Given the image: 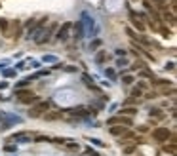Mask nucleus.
<instances>
[{"mask_svg":"<svg viewBox=\"0 0 177 156\" xmlns=\"http://www.w3.org/2000/svg\"><path fill=\"white\" fill-rule=\"evenodd\" d=\"M150 135H153V139H154L156 143L164 145V143H168L169 137H171V129L166 128V126H158V128H154L153 131H150Z\"/></svg>","mask_w":177,"mask_h":156,"instance_id":"1","label":"nucleus"},{"mask_svg":"<svg viewBox=\"0 0 177 156\" xmlns=\"http://www.w3.org/2000/svg\"><path fill=\"white\" fill-rule=\"evenodd\" d=\"M33 139H34L33 131H17V133H12L6 141L8 143H31Z\"/></svg>","mask_w":177,"mask_h":156,"instance_id":"2","label":"nucleus"},{"mask_svg":"<svg viewBox=\"0 0 177 156\" xmlns=\"http://www.w3.org/2000/svg\"><path fill=\"white\" fill-rule=\"evenodd\" d=\"M46 110H49V101H36V105L31 107L27 114H29V118H40Z\"/></svg>","mask_w":177,"mask_h":156,"instance_id":"3","label":"nucleus"},{"mask_svg":"<svg viewBox=\"0 0 177 156\" xmlns=\"http://www.w3.org/2000/svg\"><path fill=\"white\" fill-rule=\"evenodd\" d=\"M107 126H133V120L130 118V116H122V114H118V116H112V118H109L107 120Z\"/></svg>","mask_w":177,"mask_h":156,"instance_id":"4","label":"nucleus"},{"mask_svg":"<svg viewBox=\"0 0 177 156\" xmlns=\"http://www.w3.org/2000/svg\"><path fill=\"white\" fill-rule=\"evenodd\" d=\"M118 143H120V147H124V145H128V143H141V139L135 135L133 131H130V129H126L122 135L118 137Z\"/></svg>","mask_w":177,"mask_h":156,"instance_id":"5","label":"nucleus"},{"mask_svg":"<svg viewBox=\"0 0 177 156\" xmlns=\"http://www.w3.org/2000/svg\"><path fill=\"white\" fill-rule=\"evenodd\" d=\"M70 23L69 21H65V23L57 29V40H61V42H67L69 40V36H70Z\"/></svg>","mask_w":177,"mask_h":156,"instance_id":"6","label":"nucleus"},{"mask_svg":"<svg viewBox=\"0 0 177 156\" xmlns=\"http://www.w3.org/2000/svg\"><path fill=\"white\" fill-rule=\"evenodd\" d=\"M42 116H44V120H48V122H54V120H59V118L63 116V113H61V110H46Z\"/></svg>","mask_w":177,"mask_h":156,"instance_id":"7","label":"nucleus"},{"mask_svg":"<svg viewBox=\"0 0 177 156\" xmlns=\"http://www.w3.org/2000/svg\"><path fill=\"white\" fill-rule=\"evenodd\" d=\"M162 152L168 154V156H175L177 154V145L175 143H164L162 145Z\"/></svg>","mask_w":177,"mask_h":156,"instance_id":"8","label":"nucleus"},{"mask_svg":"<svg viewBox=\"0 0 177 156\" xmlns=\"http://www.w3.org/2000/svg\"><path fill=\"white\" fill-rule=\"evenodd\" d=\"M63 148H65V150H74V152H76V150L80 148V145H78V141H74V139H65Z\"/></svg>","mask_w":177,"mask_h":156,"instance_id":"9","label":"nucleus"},{"mask_svg":"<svg viewBox=\"0 0 177 156\" xmlns=\"http://www.w3.org/2000/svg\"><path fill=\"white\" fill-rule=\"evenodd\" d=\"M153 86L154 88H171L173 82L171 80H164V78H153Z\"/></svg>","mask_w":177,"mask_h":156,"instance_id":"10","label":"nucleus"},{"mask_svg":"<svg viewBox=\"0 0 177 156\" xmlns=\"http://www.w3.org/2000/svg\"><path fill=\"white\" fill-rule=\"evenodd\" d=\"M126 129H128L126 126H111L109 128V133H111V135H114V137H120Z\"/></svg>","mask_w":177,"mask_h":156,"instance_id":"11","label":"nucleus"},{"mask_svg":"<svg viewBox=\"0 0 177 156\" xmlns=\"http://www.w3.org/2000/svg\"><path fill=\"white\" fill-rule=\"evenodd\" d=\"M84 36V25H82V21H76V25H74V38L80 40Z\"/></svg>","mask_w":177,"mask_h":156,"instance_id":"12","label":"nucleus"},{"mask_svg":"<svg viewBox=\"0 0 177 156\" xmlns=\"http://www.w3.org/2000/svg\"><path fill=\"white\" fill-rule=\"evenodd\" d=\"M34 80V76H27V78H23V80H19L17 84H15V90H25V88H27L31 82Z\"/></svg>","mask_w":177,"mask_h":156,"instance_id":"13","label":"nucleus"},{"mask_svg":"<svg viewBox=\"0 0 177 156\" xmlns=\"http://www.w3.org/2000/svg\"><path fill=\"white\" fill-rule=\"evenodd\" d=\"M120 114L122 116H133V114H137V107H122V110H120Z\"/></svg>","mask_w":177,"mask_h":156,"instance_id":"14","label":"nucleus"},{"mask_svg":"<svg viewBox=\"0 0 177 156\" xmlns=\"http://www.w3.org/2000/svg\"><path fill=\"white\" fill-rule=\"evenodd\" d=\"M162 19L166 21V23H169L171 27H175V13L173 12H164L162 13Z\"/></svg>","mask_w":177,"mask_h":156,"instance_id":"15","label":"nucleus"},{"mask_svg":"<svg viewBox=\"0 0 177 156\" xmlns=\"http://www.w3.org/2000/svg\"><path fill=\"white\" fill-rule=\"evenodd\" d=\"M82 78H84V84H86L88 88H91V90H95V92H99V88L95 86V82H93V78H91L90 74H82Z\"/></svg>","mask_w":177,"mask_h":156,"instance_id":"16","label":"nucleus"},{"mask_svg":"<svg viewBox=\"0 0 177 156\" xmlns=\"http://www.w3.org/2000/svg\"><path fill=\"white\" fill-rule=\"evenodd\" d=\"M130 19H132V23H133V25H135V27H137L139 31H145V25H143V23H141V21L137 19V15H135V12H130Z\"/></svg>","mask_w":177,"mask_h":156,"instance_id":"17","label":"nucleus"},{"mask_svg":"<svg viewBox=\"0 0 177 156\" xmlns=\"http://www.w3.org/2000/svg\"><path fill=\"white\" fill-rule=\"evenodd\" d=\"M135 148H137V143H132V145H124L122 152H124V154H133V152H135Z\"/></svg>","mask_w":177,"mask_h":156,"instance_id":"18","label":"nucleus"},{"mask_svg":"<svg viewBox=\"0 0 177 156\" xmlns=\"http://www.w3.org/2000/svg\"><path fill=\"white\" fill-rule=\"evenodd\" d=\"M33 141L34 143H49V141H52V137H48V135H34Z\"/></svg>","mask_w":177,"mask_h":156,"instance_id":"19","label":"nucleus"},{"mask_svg":"<svg viewBox=\"0 0 177 156\" xmlns=\"http://www.w3.org/2000/svg\"><path fill=\"white\" fill-rule=\"evenodd\" d=\"M122 84H124V86H132V84H133V76H132V74H124V76H122Z\"/></svg>","mask_w":177,"mask_h":156,"instance_id":"20","label":"nucleus"},{"mask_svg":"<svg viewBox=\"0 0 177 156\" xmlns=\"http://www.w3.org/2000/svg\"><path fill=\"white\" fill-rule=\"evenodd\" d=\"M132 69L133 71H141V69H145V61H141V59H137L133 65H132Z\"/></svg>","mask_w":177,"mask_h":156,"instance_id":"21","label":"nucleus"},{"mask_svg":"<svg viewBox=\"0 0 177 156\" xmlns=\"http://www.w3.org/2000/svg\"><path fill=\"white\" fill-rule=\"evenodd\" d=\"M101 44H103V42H101L99 38H95L93 42H90V50H91V52H95V50H97V48L101 46Z\"/></svg>","mask_w":177,"mask_h":156,"instance_id":"22","label":"nucleus"},{"mask_svg":"<svg viewBox=\"0 0 177 156\" xmlns=\"http://www.w3.org/2000/svg\"><path fill=\"white\" fill-rule=\"evenodd\" d=\"M0 29H2V33L8 36V19H0Z\"/></svg>","mask_w":177,"mask_h":156,"instance_id":"23","label":"nucleus"},{"mask_svg":"<svg viewBox=\"0 0 177 156\" xmlns=\"http://www.w3.org/2000/svg\"><path fill=\"white\" fill-rule=\"evenodd\" d=\"M105 59H107V53H105V52H99V53L95 55V61H97L99 65H101V63H103Z\"/></svg>","mask_w":177,"mask_h":156,"instance_id":"24","label":"nucleus"},{"mask_svg":"<svg viewBox=\"0 0 177 156\" xmlns=\"http://www.w3.org/2000/svg\"><path fill=\"white\" fill-rule=\"evenodd\" d=\"M105 74H107L111 80H116V71H114V69H105Z\"/></svg>","mask_w":177,"mask_h":156,"instance_id":"25","label":"nucleus"},{"mask_svg":"<svg viewBox=\"0 0 177 156\" xmlns=\"http://www.w3.org/2000/svg\"><path fill=\"white\" fill-rule=\"evenodd\" d=\"M42 61H44V63H55V61H57V57H55V55H44V57H42Z\"/></svg>","mask_w":177,"mask_h":156,"instance_id":"26","label":"nucleus"},{"mask_svg":"<svg viewBox=\"0 0 177 156\" xmlns=\"http://www.w3.org/2000/svg\"><path fill=\"white\" fill-rule=\"evenodd\" d=\"M148 114H150V116H158V118L164 116V114L160 113V108H150V113H148Z\"/></svg>","mask_w":177,"mask_h":156,"instance_id":"27","label":"nucleus"},{"mask_svg":"<svg viewBox=\"0 0 177 156\" xmlns=\"http://www.w3.org/2000/svg\"><path fill=\"white\" fill-rule=\"evenodd\" d=\"M141 95H143L141 90H137V88H133V90H132V97H133V99H137V97H141Z\"/></svg>","mask_w":177,"mask_h":156,"instance_id":"28","label":"nucleus"},{"mask_svg":"<svg viewBox=\"0 0 177 156\" xmlns=\"http://www.w3.org/2000/svg\"><path fill=\"white\" fill-rule=\"evenodd\" d=\"M4 150H6V152H15V150H17V147H15V145H12V143H8V145L4 147Z\"/></svg>","mask_w":177,"mask_h":156,"instance_id":"29","label":"nucleus"},{"mask_svg":"<svg viewBox=\"0 0 177 156\" xmlns=\"http://www.w3.org/2000/svg\"><path fill=\"white\" fill-rule=\"evenodd\" d=\"M116 65L120 67V69H122V67H126V65H128V59H124V57H120V59H116Z\"/></svg>","mask_w":177,"mask_h":156,"instance_id":"30","label":"nucleus"},{"mask_svg":"<svg viewBox=\"0 0 177 156\" xmlns=\"http://www.w3.org/2000/svg\"><path fill=\"white\" fill-rule=\"evenodd\" d=\"M88 141H90V143H93V145H95V147H105V145H103V143H101V141H99V139H95V137H90V139H88Z\"/></svg>","mask_w":177,"mask_h":156,"instance_id":"31","label":"nucleus"},{"mask_svg":"<svg viewBox=\"0 0 177 156\" xmlns=\"http://www.w3.org/2000/svg\"><path fill=\"white\" fill-rule=\"evenodd\" d=\"M160 33H162L164 38H169V36H171V31H169V29H160Z\"/></svg>","mask_w":177,"mask_h":156,"instance_id":"32","label":"nucleus"},{"mask_svg":"<svg viewBox=\"0 0 177 156\" xmlns=\"http://www.w3.org/2000/svg\"><path fill=\"white\" fill-rule=\"evenodd\" d=\"M137 131H139V133H147V131H148V126H145V124H143V126H137Z\"/></svg>","mask_w":177,"mask_h":156,"instance_id":"33","label":"nucleus"},{"mask_svg":"<svg viewBox=\"0 0 177 156\" xmlns=\"http://www.w3.org/2000/svg\"><path fill=\"white\" fill-rule=\"evenodd\" d=\"M4 76L6 78H12V76H15V71H12V69L10 71H4Z\"/></svg>","mask_w":177,"mask_h":156,"instance_id":"34","label":"nucleus"},{"mask_svg":"<svg viewBox=\"0 0 177 156\" xmlns=\"http://www.w3.org/2000/svg\"><path fill=\"white\" fill-rule=\"evenodd\" d=\"M166 71H175V63H173V61H169V63L166 65Z\"/></svg>","mask_w":177,"mask_h":156,"instance_id":"35","label":"nucleus"},{"mask_svg":"<svg viewBox=\"0 0 177 156\" xmlns=\"http://www.w3.org/2000/svg\"><path fill=\"white\" fill-rule=\"evenodd\" d=\"M137 90L145 92V90H147V84H145V82H137Z\"/></svg>","mask_w":177,"mask_h":156,"instance_id":"36","label":"nucleus"},{"mask_svg":"<svg viewBox=\"0 0 177 156\" xmlns=\"http://www.w3.org/2000/svg\"><path fill=\"white\" fill-rule=\"evenodd\" d=\"M147 97H148V99H156V97H158V93H156V92H148V93H147Z\"/></svg>","mask_w":177,"mask_h":156,"instance_id":"37","label":"nucleus"},{"mask_svg":"<svg viewBox=\"0 0 177 156\" xmlns=\"http://www.w3.org/2000/svg\"><path fill=\"white\" fill-rule=\"evenodd\" d=\"M116 55H122V57H124V55H126V50H122V48H116Z\"/></svg>","mask_w":177,"mask_h":156,"instance_id":"38","label":"nucleus"},{"mask_svg":"<svg viewBox=\"0 0 177 156\" xmlns=\"http://www.w3.org/2000/svg\"><path fill=\"white\" fill-rule=\"evenodd\" d=\"M86 154H88V156H99V154H97L95 150H91V148H88V150H86Z\"/></svg>","mask_w":177,"mask_h":156,"instance_id":"39","label":"nucleus"},{"mask_svg":"<svg viewBox=\"0 0 177 156\" xmlns=\"http://www.w3.org/2000/svg\"><path fill=\"white\" fill-rule=\"evenodd\" d=\"M8 88V82H0V90H6Z\"/></svg>","mask_w":177,"mask_h":156,"instance_id":"40","label":"nucleus"}]
</instances>
